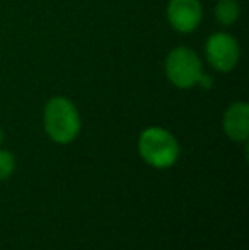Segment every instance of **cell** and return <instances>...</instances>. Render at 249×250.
<instances>
[{"instance_id": "obj_1", "label": "cell", "mask_w": 249, "mask_h": 250, "mask_svg": "<svg viewBox=\"0 0 249 250\" xmlns=\"http://www.w3.org/2000/svg\"><path fill=\"white\" fill-rule=\"evenodd\" d=\"M43 126L48 138L58 145L75 142L82 129V119L77 105L65 96H53L45 104Z\"/></svg>"}, {"instance_id": "obj_2", "label": "cell", "mask_w": 249, "mask_h": 250, "mask_svg": "<svg viewBox=\"0 0 249 250\" xmlns=\"http://www.w3.org/2000/svg\"><path fill=\"white\" fill-rule=\"evenodd\" d=\"M138 153L154 168H169L178 162L181 146L178 138L162 126H149L138 136Z\"/></svg>"}, {"instance_id": "obj_3", "label": "cell", "mask_w": 249, "mask_h": 250, "mask_svg": "<svg viewBox=\"0 0 249 250\" xmlns=\"http://www.w3.org/2000/svg\"><path fill=\"white\" fill-rule=\"evenodd\" d=\"M164 73L171 85L181 90L198 87L203 73V62L195 50L188 46H176L167 53L164 60Z\"/></svg>"}, {"instance_id": "obj_4", "label": "cell", "mask_w": 249, "mask_h": 250, "mask_svg": "<svg viewBox=\"0 0 249 250\" xmlns=\"http://www.w3.org/2000/svg\"><path fill=\"white\" fill-rule=\"evenodd\" d=\"M205 58L219 73H230L241 60V44L236 36L226 31L210 34L205 41Z\"/></svg>"}, {"instance_id": "obj_5", "label": "cell", "mask_w": 249, "mask_h": 250, "mask_svg": "<svg viewBox=\"0 0 249 250\" xmlns=\"http://www.w3.org/2000/svg\"><path fill=\"white\" fill-rule=\"evenodd\" d=\"M169 26L180 34H191L203 21V7L200 0H169L166 7Z\"/></svg>"}, {"instance_id": "obj_6", "label": "cell", "mask_w": 249, "mask_h": 250, "mask_svg": "<svg viewBox=\"0 0 249 250\" xmlns=\"http://www.w3.org/2000/svg\"><path fill=\"white\" fill-rule=\"evenodd\" d=\"M222 128L227 138L236 143H246L249 138V105L244 101L232 102L226 109Z\"/></svg>"}, {"instance_id": "obj_7", "label": "cell", "mask_w": 249, "mask_h": 250, "mask_svg": "<svg viewBox=\"0 0 249 250\" xmlns=\"http://www.w3.org/2000/svg\"><path fill=\"white\" fill-rule=\"evenodd\" d=\"M213 16L219 26L229 27L236 24L241 17V3L239 0H217Z\"/></svg>"}, {"instance_id": "obj_8", "label": "cell", "mask_w": 249, "mask_h": 250, "mask_svg": "<svg viewBox=\"0 0 249 250\" xmlns=\"http://www.w3.org/2000/svg\"><path fill=\"white\" fill-rule=\"evenodd\" d=\"M16 172V157L12 151L0 148V181H5Z\"/></svg>"}, {"instance_id": "obj_9", "label": "cell", "mask_w": 249, "mask_h": 250, "mask_svg": "<svg viewBox=\"0 0 249 250\" xmlns=\"http://www.w3.org/2000/svg\"><path fill=\"white\" fill-rule=\"evenodd\" d=\"M198 85H200V87H203V89H212L213 79H212L210 75H206V73H203V77H202V80H200Z\"/></svg>"}, {"instance_id": "obj_10", "label": "cell", "mask_w": 249, "mask_h": 250, "mask_svg": "<svg viewBox=\"0 0 249 250\" xmlns=\"http://www.w3.org/2000/svg\"><path fill=\"white\" fill-rule=\"evenodd\" d=\"M2 142H3V131H2V128H0V145H2Z\"/></svg>"}]
</instances>
